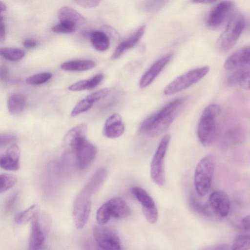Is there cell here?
I'll use <instances>...</instances> for the list:
<instances>
[{
    "label": "cell",
    "instance_id": "cell-21",
    "mask_svg": "<svg viewBox=\"0 0 250 250\" xmlns=\"http://www.w3.org/2000/svg\"><path fill=\"white\" fill-rule=\"evenodd\" d=\"M146 30V26H141L128 39L121 42L114 50L111 58L116 60L119 58L126 50L133 47L140 41Z\"/></svg>",
    "mask_w": 250,
    "mask_h": 250
},
{
    "label": "cell",
    "instance_id": "cell-33",
    "mask_svg": "<svg viewBox=\"0 0 250 250\" xmlns=\"http://www.w3.org/2000/svg\"><path fill=\"white\" fill-rule=\"evenodd\" d=\"M93 104V103L86 98L82 100L74 106L71 112V116L74 117L82 113L87 111L91 108Z\"/></svg>",
    "mask_w": 250,
    "mask_h": 250
},
{
    "label": "cell",
    "instance_id": "cell-4",
    "mask_svg": "<svg viewBox=\"0 0 250 250\" xmlns=\"http://www.w3.org/2000/svg\"><path fill=\"white\" fill-rule=\"evenodd\" d=\"M215 163L214 156L209 154L203 157L195 168L194 185L196 192L201 196L206 195L210 189Z\"/></svg>",
    "mask_w": 250,
    "mask_h": 250
},
{
    "label": "cell",
    "instance_id": "cell-42",
    "mask_svg": "<svg viewBox=\"0 0 250 250\" xmlns=\"http://www.w3.org/2000/svg\"><path fill=\"white\" fill-rule=\"evenodd\" d=\"M6 37V30L4 23L0 21V42H3Z\"/></svg>",
    "mask_w": 250,
    "mask_h": 250
},
{
    "label": "cell",
    "instance_id": "cell-15",
    "mask_svg": "<svg viewBox=\"0 0 250 250\" xmlns=\"http://www.w3.org/2000/svg\"><path fill=\"white\" fill-rule=\"evenodd\" d=\"M172 57L171 54H167L156 61L142 76L139 82L140 87L144 88L150 85L170 62Z\"/></svg>",
    "mask_w": 250,
    "mask_h": 250
},
{
    "label": "cell",
    "instance_id": "cell-27",
    "mask_svg": "<svg viewBox=\"0 0 250 250\" xmlns=\"http://www.w3.org/2000/svg\"><path fill=\"white\" fill-rule=\"evenodd\" d=\"M90 41L97 50L104 51L108 49L110 41L107 34L102 31H95L90 35Z\"/></svg>",
    "mask_w": 250,
    "mask_h": 250
},
{
    "label": "cell",
    "instance_id": "cell-8",
    "mask_svg": "<svg viewBox=\"0 0 250 250\" xmlns=\"http://www.w3.org/2000/svg\"><path fill=\"white\" fill-rule=\"evenodd\" d=\"M170 140L169 134L161 140L150 164V176L156 185L163 186L165 183L164 160Z\"/></svg>",
    "mask_w": 250,
    "mask_h": 250
},
{
    "label": "cell",
    "instance_id": "cell-1",
    "mask_svg": "<svg viewBox=\"0 0 250 250\" xmlns=\"http://www.w3.org/2000/svg\"><path fill=\"white\" fill-rule=\"evenodd\" d=\"M185 100V98L175 99L148 116L141 124L140 132L150 136L162 133L172 123Z\"/></svg>",
    "mask_w": 250,
    "mask_h": 250
},
{
    "label": "cell",
    "instance_id": "cell-29",
    "mask_svg": "<svg viewBox=\"0 0 250 250\" xmlns=\"http://www.w3.org/2000/svg\"><path fill=\"white\" fill-rule=\"evenodd\" d=\"M24 55V51L19 48L10 47L0 48V56L10 61H18L23 58Z\"/></svg>",
    "mask_w": 250,
    "mask_h": 250
},
{
    "label": "cell",
    "instance_id": "cell-3",
    "mask_svg": "<svg viewBox=\"0 0 250 250\" xmlns=\"http://www.w3.org/2000/svg\"><path fill=\"white\" fill-rule=\"evenodd\" d=\"M245 26L244 17L236 13L229 20L225 29L216 42L217 50L226 53L235 44Z\"/></svg>",
    "mask_w": 250,
    "mask_h": 250
},
{
    "label": "cell",
    "instance_id": "cell-19",
    "mask_svg": "<svg viewBox=\"0 0 250 250\" xmlns=\"http://www.w3.org/2000/svg\"><path fill=\"white\" fill-rule=\"evenodd\" d=\"M20 151L18 146L12 144L7 149L5 155L0 157V167L7 170H17L20 168Z\"/></svg>",
    "mask_w": 250,
    "mask_h": 250
},
{
    "label": "cell",
    "instance_id": "cell-26",
    "mask_svg": "<svg viewBox=\"0 0 250 250\" xmlns=\"http://www.w3.org/2000/svg\"><path fill=\"white\" fill-rule=\"evenodd\" d=\"M103 78V74H98L90 79L81 80L73 83L70 85L68 89L71 91H80L93 89L102 82Z\"/></svg>",
    "mask_w": 250,
    "mask_h": 250
},
{
    "label": "cell",
    "instance_id": "cell-13",
    "mask_svg": "<svg viewBox=\"0 0 250 250\" xmlns=\"http://www.w3.org/2000/svg\"><path fill=\"white\" fill-rule=\"evenodd\" d=\"M208 203L213 212L220 217H226L230 209V201L227 194L222 190H215L209 196Z\"/></svg>",
    "mask_w": 250,
    "mask_h": 250
},
{
    "label": "cell",
    "instance_id": "cell-24",
    "mask_svg": "<svg viewBox=\"0 0 250 250\" xmlns=\"http://www.w3.org/2000/svg\"><path fill=\"white\" fill-rule=\"evenodd\" d=\"M26 104L27 99L24 94L20 93L13 94L8 100V111L12 115H19L24 110Z\"/></svg>",
    "mask_w": 250,
    "mask_h": 250
},
{
    "label": "cell",
    "instance_id": "cell-22",
    "mask_svg": "<svg viewBox=\"0 0 250 250\" xmlns=\"http://www.w3.org/2000/svg\"><path fill=\"white\" fill-rule=\"evenodd\" d=\"M249 66H243L235 69L228 78L227 83L229 85L239 84L243 88L249 89Z\"/></svg>",
    "mask_w": 250,
    "mask_h": 250
},
{
    "label": "cell",
    "instance_id": "cell-38",
    "mask_svg": "<svg viewBox=\"0 0 250 250\" xmlns=\"http://www.w3.org/2000/svg\"><path fill=\"white\" fill-rule=\"evenodd\" d=\"M75 2L81 7L85 8H91L97 6L99 4L100 1L96 0H75Z\"/></svg>",
    "mask_w": 250,
    "mask_h": 250
},
{
    "label": "cell",
    "instance_id": "cell-47",
    "mask_svg": "<svg viewBox=\"0 0 250 250\" xmlns=\"http://www.w3.org/2000/svg\"><path fill=\"white\" fill-rule=\"evenodd\" d=\"M1 20H2V17L1 16H0V21Z\"/></svg>",
    "mask_w": 250,
    "mask_h": 250
},
{
    "label": "cell",
    "instance_id": "cell-34",
    "mask_svg": "<svg viewBox=\"0 0 250 250\" xmlns=\"http://www.w3.org/2000/svg\"><path fill=\"white\" fill-rule=\"evenodd\" d=\"M77 27L70 24L60 22L52 28L53 32L56 33L68 34L75 31Z\"/></svg>",
    "mask_w": 250,
    "mask_h": 250
},
{
    "label": "cell",
    "instance_id": "cell-16",
    "mask_svg": "<svg viewBox=\"0 0 250 250\" xmlns=\"http://www.w3.org/2000/svg\"><path fill=\"white\" fill-rule=\"evenodd\" d=\"M250 49L246 46L238 49L229 55L224 63V68L232 70L238 68L250 65Z\"/></svg>",
    "mask_w": 250,
    "mask_h": 250
},
{
    "label": "cell",
    "instance_id": "cell-45",
    "mask_svg": "<svg viewBox=\"0 0 250 250\" xmlns=\"http://www.w3.org/2000/svg\"><path fill=\"white\" fill-rule=\"evenodd\" d=\"M6 9V6L5 4L2 1H0V13L2 11H4Z\"/></svg>",
    "mask_w": 250,
    "mask_h": 250
},
{
    "label": "cell",
    "instance_id": "cell-30",
    "mask_svg": "<svg viewBox=\"0 0 250 250\" xmlns=\"http://www.w3.org/2000/svg\"><path fill=\"white\" fill-rule=\"evenodd\" d=\"M250 248L249 234H241L233 240L230 250H249Z\"/></svg>",
    "mask_w": 250,
    "mask_h": 250
},
{
    "label": "cell",
    "instance_id": "cell-39",
    "mask_svg": "<svg viewBox=\"0 0 250 250\" xmlns=\"http://www.w3.org/2000/svg\"><path fill=\"white\" fill-rule=\"evenodd\" d=\"M202 250H230V247L226 244H221L206 247Z\"/></svg>",
    "mask_w": 250,
    "mask_h": 250
},
{
    "label": "cell",
    "instance_id": "cell-46",
    "mask_svg": "<svg viewBox=\"0 0 250 250\" xmlns=\"http://www.w3.org/2000/svg\"><path fill=\"white\" fill-rule=\"evenodd\" d=\"M215 1H214V0H202V1H193V2H195V3H212Z\"/></svg>",
    "mask_w": 250,
    "mask_h": 250
},
{
    "label": "cell",
    "instance_id": "cell-25",
    "mask_svg": "<svg viewBox=\"0 0 250 250\" xmlns=\"http://www.w3.org/2000/svg\"><path fill=\"white\" fill-rule=\"evenodd\" d=\"M95 66V62L92 60H74L62 63L61 68L67 71H83L91 69Z\"/></svg>",
    "mask_w": 250,
    "mask_h": 250
},
{
    "label": "cell",
    "instance_id": "cell-35",
    "mask_svg": "<svg viewBox=\"0 0 250 250\" xmlns=\"http://www.w3.org/2000/svg\"><path fill=\"white\" fill-rule=\"evenodd\" d=\"M109 92V90L108 88H103L91 93V94L87 95L86 98L91 102L94 103L95 102L106 97L108 94Z\"/></svg>",
    "mask_w": 250,
    "mask_h": 250
},
{
    "label": "cell",
    "instance_id": "cell-14",
    "mask_svg": "<svg viewBox=\"0 0 250 250\" xmlns=\"http://www.w3.org/2000/svg\"><path fill=\"white\" fill-rule=\"evenodd\" d=\"M233 3L231 1H221L217 3L208 14V23L211 27L222 24L232 10Z\"/></svg>",
    "mask_w": 250,
    "mask_h": 250
},
{
    "label": "cell",
    "instance_id": "cell-7",
    "mask_svg": "<svg viewBox=\"0 0 250 250\" xmlns=\"http://www.w3.org/2000/svg\"><path fill=\"white\" fill-rule=\"evenodd\" d=\"M209 68L205 66L194 68L179 76L165 87L164 93L170 95L185 90L203 78Z\"/></svg>",
    "mask_w": 250,
    "mask_h": 250
},
{
    "label": "cell",
    "instance_id": "cell-43",
    "mask_svg": "<svg viewBox=\"0 0 250 250\" xmlns=\"http://www.w3.org/2000/svg\"><path fill=\"white\" fill-rule=\"evenodd\" d=\"M250 215H248L244 217L241 221L242 227L246 231L250 230Z\"/></svg>",
    "mask_w": 250,
    "mask_h": 250
},
{
    "label": "cell",
    "instance_id": "cell-37",
    "mask_svg": "<svg viewBox=\"0 0 250 250\" xmlns=\"http://www.w3.org/2000/svg\"><path fill=\"white\" fill-rule=\"evenodd\" d=\"M166 1H150L146 3L145 8L147 11H157L163 7Z\"/></svg>",
    "mask_w": 250,
    "mask_h": 250
},
{
    "label": "cell",
    "instance_id": "cell-12",
    "mask_svg": "<svg viewBox=\"0 0 250 250\" xmlns=\"http://www.w3.org/2000/svg\"><path fill=\"white\" fill-rule=\"evenodd\" d=\"M76 165L80 169L86 168L95 157L97 149L95 146L86 139L81 141L75 147Z\"/></svg>",
    "mask_w": 250,
    "mask_h": 250
},
{
    "label": "cell",
    "instance_id": "cell-28",
    "mask_svg": "<svg viewBox=\"0 0 250 250\" xmlns=\"http://www.w3.org/2000/svg\"><path fill=\"white\" fill-rule=\"evenodd\" d=\"M40 212L38 205H34L25 210L17 213L15 217V221L18 224L26 223L32 220Z\"/></svg>",
    "mask_w": 250,
    "mask_h": 250
},
{
    "label": "cell",
    "instance_id": "cell-41",
    "mask_svg": "<svg viewBox=\"0 0 250 250\" xmlns=\"http://www.w3.org/2000/svg\"><path fill=\"white\" fill-rule=\"evenodd\" d=\"M23 45L26 48L32 49L37 45V42L34 40L26 39L23 41Z\"/></svg>",
    "mask_w": 250,
    "mask_h": 250
},
{
    "label": "cell",
    "instance_id": "cell-23",
    "mask_svg": "<svg viewBox=\"0 0 250 250\" xmlns=\"http://www.w3.org/2000/svg\"><path fill=\"white\" fill-rule=\"evenodd\" d=\"M107 176V170L104 167H100L94 172L91 178L83 187L91 194L98 190Z\"/></svg>",
    "mask_w": 250,
    "mask_h": 250
},
{
    "label": "cell",
    "instance_id": "cell-6",
    "mask_svg": "<svg viewBox=\"0 0 250 250\" xmlns=\"http://www.w3.org/2000/svg\"><path fill=\"white\" fill-rule=\"evenodd\" d=\"M131 210L125 202L120 197H114L98 209L96 213L97 221L99 225H104L112 217L123 218L130 214Z\"/></svg>",
    "mask_w": 250,
    "mask_h": 250
},
{
    "label": "cell",
    "instance_id": "cell-10",
    "mask_svg": "<svg viewBox=\"0 0 250 250\" xmlns=\"http://www.w3.org/2000/svg\"><path fill=\"white\" fill-rule=\"evenodd\" d=\"M93 235L97 250H122V246L118 235L111 229L104 225L96 226Z\"/></svg>",
    "mask_w": 250,
    "mask_h": 250
},
{
    "label": "cell",
    "instance_id": "cell-11",
    "mask_svg": "<svg viewBox=\"0 0 250 250\" xmlns=\"http://www.w3.org/2000/svg\"><path fill=\"white\" fill-rule=\"evenodd\" d=\"M131 192L141 203L143 212L147 221L150 224L155 223L158 219V212L152 198L141 188L133 187Z\"/></svg>",
    "mask_w": 250,
    "mask_h": 250
},
{
    "label": "cell",
    "instance_id": "cell-18",
    "mask_svg": "<svg viewBox=\"0 0 250 250\" xmlns=\"http://www.w3.org/2000/svg\"><path fill=\"white\" fill-rule=\"evenodd\" d=\"M87 130V125L84 123L72 128L64 137V146L73 151L77 145L86 139Z\"/></svg>",
    "mask_w": 250,
    "mask_h": 250
},
{
    "label": "cell",
    "instance_id": "cell-5",
    "mask_svg": "<svg viewBox=\"0 0 250 250\" xmlns=\"http://www.w3.org/2000/svg\"><path fill=\"white\" fill-rule=\"evenodd\" d=\"M51 224V217L47 213H39L32 220L28 250H42Z\"/></svg>",
    "mask_w": 250,
    "mask_h": 250
},
{
    "label": "cell",
    "instance_id": "cell-40",
    "mask_svg": "<svg viewBox=\"0 0 250 250\" xmlns=\"http://www.w3.org/2000/svg\"><path fill=\"white\" fill-rule=\"evenodd\" d=\"M8 71L6 66L2 65L0 66V79L6 81L8 79Z\"/></svg>",
    "mask_w": 250,
    "mask_h": 250
},
{
    "label": "cell",
    "instance_id": "cell-31",
    "mask_svg": "<svg viewBox=\"0 0 250 250\" xmlns=\"http://www.w3.org/2000/svg\"><path fill=\"white\" fill-rule=\"evenodd\" d=\"M17 179L12 174L4 173L0 175V193L13 187L16 183Z\"/></svg>",
    "mask_w": 250,
    "mask_h": 250
},
{
    "label": "cell",
    "instance_id": "cell-9",
    "mask_svg": "<svg viewBox=\"0 0 250 250\" xmlns=\"http://www.w3.org/2000/svg\"><path fill=\"white\" fill-rule=\"evenodd\" d=\"M91 195L90 192L83 188L74 200L73 216L78 229H82L88 220L91 207Z\"/></svg>",
    "mask_w": 250,
    "mask_h": 250
},
{
    "label": "cell",
    "instance_id": "cell-36",
    "mask_svg": "<svg viewBox=\"0 0 250 250\" xmlns=\"http://www.w3.org/2000/svg\"><path fill=\"white\" fill-rule=\"evenodd\" d=\"M16 140V136L12 134H0V147L6 146L11 143L14 142Z\"/></svg>",
    "mask_w": 250,
    "mask_h": 250
},
{
    "label": "cell",
    "instance_id": "cell-32",
    "mask_svg": "<svg viewBox=\"0 0 250 250\" xmlns=\"http://www.w3.org/2000/svg\"><path fill=\"white\" fill-rule=\"evenodd\" d=\"M52 76V74L49 72L37 74L27 78L26 83L30 85L41 84L48 81Z\"/></svg>",
    "mask_w": 250,
    "mask_h": 250
},
{
    "label": "cell",
    "instance_id": "cell-44",
    "mask_svg": "<svg viewBox=\"0 0 250 250\" xmlns=\"http://www.w3.org/2000/svg\"><path fill=\"white\" fill-rule=\"evenodd\" d=\"M16 199V195H13L9 198L5 205V208L7 210H10L11 209L15 203Z\"/></svg>",
    "mask_w": 250,
    "mask_h": 250
},
{
    "label": "cell",
    "instance_id": "cell-17",
    "mask_svg": "<svg viewBox=\"0 0 250 250\" xmlns=\"http://www.w3.org/2000/svg\"><path fill=\"white\" fill-rule=\"evenodd\" d=\"M125 127L121 116L115 113L109 116L106 120L103 128V134L105 137L114 139L121 136Z\"/></svg>",
    "mask_w": 250,
    "mask_h": 250
},
{
    "label": "cell",
    "instance_id": "cell-20",
    "mask_svg": "<svg viewBox=\"0 0 250 250\" xmlns=\"http://www.w3.org/2000/svg\"><path fill=\"white\" fill-rule=\"evenodd\" d=\"M60 22L74 25L77 27L86 22V20L81 14L69 6L62 7L58 12Z\"/></svg>",
    "mask_w": 250,
    "mask_h": 250
},
{
    "label": "cell",
    "instance_id": "cell-2",
    "mask_svg": "<svg viewBox=\"0 0 250 250\" xmlns=\"http://www.w3.org/2000/svg\"><path fill=\"white\" fill-rule=\"evenodd\" d=\"M220 110L219 105L213 104L207 106L202 114L198 125L197 135L204 146L210 145L215 139Z\"/></svg>",
    "mask_w": 250,
    "mask_h": 250
}]
</instances>
